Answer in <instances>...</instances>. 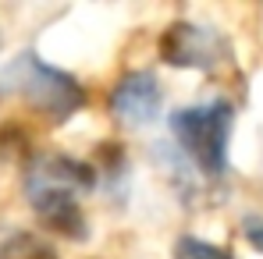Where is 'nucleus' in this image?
<instances>
[{
  "label": "nucleus",
  "instance_id": "20e7f679",
  "mask_svg": "<svg viewBox=\"0 0 263 259\" xmlns=\"http://www.w3.org/2000/svg\"><path fill=\"white\" fill-rule=\"evenodd\" d=\"M164 107V89L153 71H128L110 89V117L125 128H142L157 121Z\"/></svg>",
  "mask_w": 263,
  "mask_h": 259
},
{
  "label": "nucleus",
  "instance_id": "7ed1b4c3",
  "mask_svg": "<svg viewBox=\"0 0 263 259\" xmlns=\"http://www.w3.org/2000/svg\"><path fill=\"white\" fill-rule=\"evenodd\" d=\"M228 43L224 36L206 29V25H192V22H175L164 29L160 36V61L171 68H199L210 71L214 64L224 61Z\"/></svg>",
  "mask_w": 263,
  "mask_h": 259
},
{
  "label": "nucleus",
  "instance_id": "6e6552de",
  "mask_svg": "<svg viewBox=\"0 0 263 259\" xmlns=\"http://www.w3.org/2000/svg\"><path fill=\"white\" fill-rule=\"evenodd\" d=\"M18 259H57V256L32 238H18Z\"/></svg>",
  "mask_w": 263,
  "mask_h": 259
},
{
  "label": "nucleus",
  "instance_id": "9d476101",
  "mask_svg": "<svg viewBox=\"0 0 263 259\" xmlns=\"http://www.w3.org/2000/svg\"><path fill=\"white\" fill-rule=\"evenodd\" d=\"M0 259H11V249H7V245L0 249Z\"/></svg>",
  "mask_w": 263,
  "mask_h": 259
},
{
  "label": "nucleus",
  "instance_id": "39448f33",
  "mask_svg": "<svg viewBox=\"0 0 263 259\" xmlns=\"http://www.w3.org/2000/svg\"><path fill=\"white\" fill-rule=\"evenodd\" d=\"M29 192V206L40 216L46 231L68 238V242H86L89 238V220L75 199V192L68 188H50V185H25Z\"/></svg>",
  "mask_w": 263,
  "mask_h": 259
},
{
  "label": "nucleus",
  "instance_id": "f03ea898",
  "mask_svg": "<svg viewBox=\"0 0 263 259\" xmlns=\"http://www.w3.org/2000/svg\"><path fill=\"white\" fill-rule=\"evenodd\" d=\"M7 78H11V86L29 99V107H36L46 121H53V125L68 121L71 114H79L89 103L86 86L75 75H68V71L40 61L36 53H22L7 68Z\"/></svg>",
  "mask_w": 263,
  "mask_h": 259
},
{
  "label": "nucleus",
  "instance_id": "0eeeda50",
  "mask_svg": "<svg viewBox=\"0 0 263 259\" xmlns=\"http://www.w3.org/2000/svg\"><path fill=\"white\" fill-rule=\"evenodd\" d=\"M175 259H231V252L214 245V242H203V238L185 234V238L175 242Z\"/></svg>",
  "mask_w": 263,
  "mask_h": 259
},
{
  "label": "nucleus",
  "instance_id": "1a4fd4ad",
  "mask_svg": "<svg viewBox=\"0 0 263 259\" xmlns=\"http://www.w3.org/2000/svg\"><path fill=\"white\" fill-rule=\"evenodd\" d=\"M246 242L263 252V220H246Z\"/></svg>",
  "mask_w": 263,
  "mask_h": 259
},
{
  "label": "nucleus",
  "instance_id": "f257e3e1",
  "mask_svg": "<svg viewBox=\"0 0 263 259\" xmlns=\"http://www.w3.org/2000/svg\"><path fill=\"white\" fill-rule=\"evenodd\" d=\"M235 125V107L228 99H214L203 107H185L171 114V135L192 156V164L210 177L228 171V135Z\"/></svg>",
  "mask_w": 263,
  "mask_h": 259
},
{
  "label": "nucleus",
  "instance_id": "423d86ee",
  "mask_svg": "<svg viewBox=\"0 0 263 259\" xmlns=\"http://www.w3.org/2000/svg\"><path fill=\"white\" fill-rule=\"evenodd\" d=\"M25 185H50V188L82 192V188H92V185H96V167L75 160V156L46 153V156H36V160L29 164Z\"/></svg>",
  "mask_w": 263,
  "mask_h": 259
}]
</instances>
